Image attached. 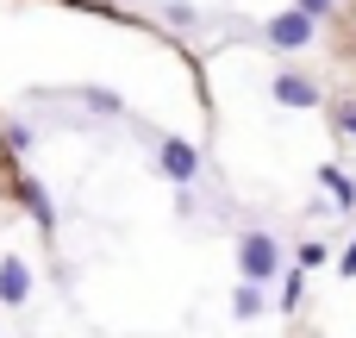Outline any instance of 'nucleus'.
<instances>
[{
    "label": "nucleus",
    "instance_id": "obj_1",
    "mask_svg": "<svg viewBox=\"0 0 356 338\" xmlns=\"http://www.w3.org/2000/svg\"><path fill=\"white\" fill-rule=\"evenodd\" d=\"M238 276L269 289V282L282 276V238H275V232H263V226L238 232Z\"/></svg>",
    "mask_w": 356,
    "mask_h": 338
},
{
    "label": "nucleus",
    "instance_id": "obj_2",
    "mask_svg": "<svg viewBox=\"0 0 356 338\" xmlns=\"http://www.w3.org/2000/svg\"><path fill=\"white\" fill-rule=\"evenodd\" d=\"M263 38H269V50L294 56V50H313V38H319V19H307L300 6H288V13H269Z\"/></svg>",
    "mask_w": 356,
    "mask_h": 338
},
{
    "label": "nucleus",
    "instance_id": "obj_3",
    "mask_svg": "<svg viewBox=\"0 0 356 338\" xmlns=\"http://www.w3.org/2000/svg\"><path fill=\"white\" fill-rule=\"evenodd\" d=\"M156 169H163L175 188H188V182L200 176V151H194L188 138H156Z\"/></svg>",
    "mask_w": 356,
    "mask_h": 338
},
{
    "label": "nucleus",
    "instance_id": "obj_4",
    "mask_svg": "<svg viewBox=\"0 0 356 338\" xmlns=\"http://www.w3.org/2000/svg\"><path fill=\"white\" fill-rule=\"evenodd\" d=\"M269 94H275V107H294V113H313L325 94H319V82L313 75H300V69H282L275 82H269Z\"/></svg>",
    "mask_w": 356,
    "mask_h": 338
},
{
    "label": "nucleus",
    "instance_id": "obj_5",
    "mask_svg": "<svg viewBox=\"0 0 356 338\" xmlns=\"http://www.w3.org/2000/svg\"><path fill=\"white\" fill-rule=\"evenodd\" d=\"M0 301H6V307H25V301H31V263H25L19 251L0 257Z\"/></svg>",
    "mask_w": 356,
    "mask_h": 338
},
{
    "label": "nucleus",
    "instance_id": "obj_6",
    "mask_svg": "<svg viewBox=\"0 0 356 338\" xmlns=\"http://www.w3.org/2000/svg\"><path fill=\"white\" fill-rule=\"evenodd\" d=\"M263 314H269L263 282H238V289H232V320H263Z\"/></svg>",
    "mask_w": 356,
    "mask_h": 338
},
{
    "label": "nucleus",
    "instance_id": "obj_7",
    "mask_svg": "<svg viewBox=\"0 0 356 338\" xmlns=\"http://www.w3.org/2000/svg\"><path fill=\"white\" fill-rule=\"evenodd\" d=\"M332 257H338V245H325V238H307V245L294 251V270H307V276H313V270H325Z\"/></svg>",
    "mask_w": 356,
    "mask_h": 338
},
{
    "label": "nucleus",
    "instance_id": "obj_8",
    "mask_svg": "<svg viewBox=\"0 0 356 338\" xmlns=\"http://www.w3.org/2000/svg\"><path fill=\"white\" fill-rule=\"evenodd\" d=\"M19 201L31 207V220H38V226H56V213H50V201H44V188H38L31 176H19Z\"/></svg>",
    "mask_w": 356,
    "mask_h": 338
},
{
    "label": "nucleus",
    "instance_id": "obj_9",
    "mask_svg": "<svg viewBox=\"0 0 356 338\" xmlns=\"http://www.w3.org/2000/svg\"><path fill=\"white\" fill-rule=\"evenodd\" d=\"M300 301H307V270H282V314H300Z\"/></svg>",
    "mask_w": 356,
    "mask_h": 338
},
{
    "label": "nucleus",
    "instance_id": "obj_10",
    "mask_svg": "<svg viewBox=\"0 0 356 338\" xmlns=\"http://www.w3.org/2000/svg\"><path fill=\"white\" fill-rule=\"evenodd\" d=\"M319 182L332 188V201H338V207H350V213H356V182L344 176V169H319Z\"/></svg>",
    "mask_w": 356,
    "mask_h": 338
},
{
    "label": "nucleus",
    "instance_id": "obj_11",
    "mask_svg": "<svg viewBox=\"0 0 356 338\" xmlns=\"http://www.w3.org/2000/svg\"><path fill=\"white\" fill-rule=\"evenodd\" d=\"M163 19H169V25H194V19H200V13H194V6H188V0H163Z\"/></svg>",
    "mask_w": 356,
    "mask_h": 338
},
{
    "label": "nucleus",
    "instance_id": "obj_12",
    "mask_svg": "<svg viewBox=\"0 0 356 338\" xmlns=\"http://www.w3.org/2000/svg\"><path fill=\"white\" fill-rule=\"evenodd\" d=\"M332 263H338V276H350V282H356V238H350V245H338Z\"/></svg>",
    "mask_w": 356,
    "mask_h": 338
},
{
    "label": "nucleus",
    "instance_id": "obj_13",
    "mask_svg": "<svg viewBox=\"0 0 356 338\" xmlns=\"http://www.w3.org/2000/svg\"><path fill=\"white\" fill-rule=\"evenodd\" d=\"M294 6H300L307 19H332V13H338V0H294Z\"/></svg>",
    "mask_w": 356,
    "mask_h": 338
},
{
    "label": "nucleus",
    "instance_id": "obj_14",
    "mask_svg": "<svg viewBox=\"0 0 356 338\" xmlns=\"http://www.w3.org/2000/svg\"><path fill=\"white\" fill-rule=\"evenodd\" d=\"M338 125H344V132L356 138V100H344V107H338Z\"/></svg>",
    "mask_w": 356,
    "mask_h": 338
}]
</instances>
